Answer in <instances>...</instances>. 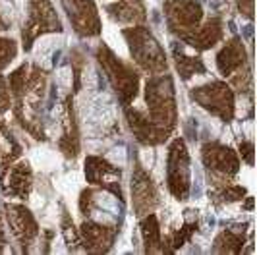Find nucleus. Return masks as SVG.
I'll return each instance as SVG.
<instances>
[{"instance_id":"7","label":"nucleus","mask_w":257,"mask_h":255,"mask_svg":"<svg viewBox=\"0 0 257 255\" xmlns=\"http://www.w3.org/2000/svg\"><path fill=\"white\" fill-rule=\"evenodd\" d=\"M168 27L178 33V37L199 26L203 18V8L197 0H165Z\"/></svg>"},{"instance_id":"6","label":"nucleus","mask_w":257,"mask_h":255,"mask_svg":"<svg viewBox=\"0 0 257 255\" xmlns=\"http://www.w3.org/2000/svg\"><path fill=\"white\" fill-rule=\"evenodd\" d=\"M60 20L54 12V6L51 0H31L29 2V16H27V24L24 27V47L31 49L33 41L45 33L52 31H60Z\"/></svg>"},{"instance_id":"15","label":"nucleus","mask_w":257,"mask_h":255,"mask_svg":"<svg viewBox=\"0 0 257 255\" xmlns=\"http://www.w3.org/2000/svg\"><path fill=\"white\" fill-rule=\"evenodd\" d=\"M126 122H128L130 132L136 136V140L142 145H147V147L149 145H159L168 138L165 132H161L155 126L149 116L140 112L138 108H126Z\"/></svg>"},{"instance_id":"10","label":"nucleus","mask_w":257,"mask_h":255,"mask_svg":"<svg viewBox=\"0 0 257 255\" xmlns=\"http://www.w3.org/2000/svg\"><path fill=\"white\" fill-rule=\"evenodd\" d=\"M85 176H87V182L110 191L118 199L122 197V172L108 161H104L103 157H87Z\"/></svg>"},{"instance_id":"17","label":"nucleus","mask_w":257,"mask_h":255,"mask_svg":"<svg viewBox=\"0 0 257 255\" xmlns=\"http://www.w3.org/2000/svg\"><path fill=\"white\" fill-rule=\"evenodd\" d=\"M244 64H245L244 43L238 37L230 39V41L222 47V51L219 52V56H217V66H219L220 74L230 77V76H234L238 70H242Z\"/></svg>"},{"instance_id":"1","label":"nucleus","mask_w":257,"mask_h":255,"mask_svg":"<svg viewBox=\"0 0 257 255\" xmlns=\"http://www.w3.org/2000/svg\"><path fill=\"white\" fill-rule=\"evenodd\" d=\"M145 101L151 122L168 136L176 126V93L172 77L157 74L151 79H147Z\"/></svg>"},{"instance_id":"28","label":"nucleus","mask_w":257,"mask_h":255,"mask_svg":"<svg viewBox=\"0 0 257 255\" xmlns=\"http://www.w3.org/2000/svg\"><path fill=\"white\" fill-rule=\"evenodd\" d=\"M238 10L240 14H244L245 18L253 16V0H238Z\"/></svg>"},{"instance_id":"21","label":"nucleus","mask_w":257,"mask_h":255,"mask_svg":"<svg viewBox=\"0 0 257 255\" xmlns=\"http://www.w3.org/2000/svg\"><path fill=\"white\" fill-rule=\"evenodd\" d=\"M20 145L14 140V136L10 134V130L0 122V170L6 168L8 165H12L14 161L20 159Z\"/></svg>"},{"instance_id":"19","label":"nucleus","mask_w":257,"mask_h":255,"mask_svg":"<svg viewBox=\"0 0 257 255\" xmlns=\"http://www.w3.org/2000/svg\"><path fill=\"white\" fill-rule=\"evenodd\" d=\"M60 149L66 157H76L79 151V140H77V128L74 122V110H72V104L70 99L66 101V116H64V134L58 141Z\"/></svg>"},{"instance_id":"12","label":"nucleus","mask_w":257,"mask_h":255,"mask_svg":"<svg viewBox=\"0 0 257 255\" xmlns=\"http://www.w3.org/2000/svg\"><path fill=\"white\" fill-rule=\"evenodd\" d=\"M2 178H0V186L4 195L8 197H18V199H26L31 191L33 186V172L31 166L26 161H20L12 165H8L6 168H2Z\"/></svg>"},{"instance_id":"9","label":"nucleus","mask_w":257,"mask_h":255,"mask_svg":"<svg viewBox=\"0 0 257 255\" xmlns=\"http://www.w3.org/2000/svg\"><path fill=\"white\" fill-rule=\"evenodd\" d=\"M203 165L211 170V174L220 176V178H232L238 170H240V159L238 155L232 151L230 147L222 145V143H207L203 145Z\"/></svg>"},{"instance_id":"25","label":"nucleus","mask_w":257,"mask_h":255,"mask_svg":"<svg viewBox=\"0 0 257 255\" xmlns=\"http://www.w3.org/2000/svg\"><path fill=\"white\" fill-rule=\"evenodd\" d=\"M62 234H64V240L70 247H76L77 243H79V230H76L72 218H70V215L66 211L64 215H62Z\"/></svg>"},{"instance_id":"14","label":"nucleus","mask_w":257,"mask_h":255,"mask_svg":"<svg viewBox=\"0 0 257 255\" xmlns=\"http://www.w3.org/2000/svg\"><path fill=\"white\" fill-rule=\"evenodd\" d=\"M116 234H118L116 226L101 224L95 220H85L79 228V242L91 253H106L110 245L114 243Z\"/></svg>"},{"instance_id":"8","label":"nucleus","mask_w":257,"mask_h":255,"mask_svg":"<svg viewBox=\"0 0 257 255\" xmlns=\"http://www.w3.org/2000/svg\"><path fill=\"white\" fill-rule=\"evenodd\" d=\"M60 2L79 35L93 37L101 33V20L93 0H60Z\"/></svg>"},{"instance_id":"29","label":"nucleus","mask_w":257,"mask_h":255,"mask_svg":"<svg viewBox=\"0 0 257 255\" xmlns=\"http://www.w3.org/2000/svg\"><path fill=\"white\" fill-rule=\"evenodd\" d=\"M4 245H6V228H4V224L0 220V251H2Z\"/></svg>"},{"instance_id":"20","label":"nucleus","mask_w":257,"mask_h":255,"mask_svg":"<svg viewBox=\"0 0 257 255\" xmlns=\"http://www.w3.org/2000/svg\"><path fill=\"white\" fill-rule=\"evenodd\" d=\"M142 236L147 253H159L161 251V226L153 213L145 215L142 220Z\"/></svg>"},{"instance_id":"11","label":"nucleus","mask_w":257,"mask_h":255,"mask_svg":"<svg viewBox=\"0 0 257 255\" xmlns=\"http://www.w3.org/2000/svg\"><path fill=\"white\" fill-rule=\"evenodd\" d=\"M132 203L138 217L153 213L159 205L153 180L149 178V174L140 165L134 168V176H132Z\"/></svg>"},{"instance_id":"4","label":"nucleus","mask_w":257,"mask_h":255,"mask_svg":"<svg viewBox=\"0 0 257 255\" xmlns=\"http://www.w3.org/2000/svg\"><path fill=\"white\" fill-rule=\"evenodd\" d=\"M167 184L170 193L176 199H188L192 188V170H190V155L184 140H174L168 147L167 157Z\"/></svg>"},{"instance_id":"16","label":"nucleus","mask_w":257,"mask_h":255,"mask_svg":"<svg viewBox=\"0 0 257 255\" xmlns=\"http://www.w3.org/2000/svg\"><path fill=\"white\" fill-rule=\"evenodd\" d=\"M180 39L197 51H207V49L215 47L222 39V24L217 18H211L203 26H195L192 31L180 35Z\"/></svg>"},{"instance_id":"5","label":"nucleus","mask_w":257,"mask_h":255,"mask_svg":"<svg viewBox=\"0 0 257 255\" xmlns=\"http://www.w3.org/2000/svg\"><path fill=\"white\" fill-rule=\"evenodd\" d=\"M192 99L211 114L219 116L222 122H230L234 118V91L230 89V85L222 81H211L193 89Z\"/></svg>"},{"instance_id":"22","label":"nucleus","mask_w":257,"mask_h":255,"mask_svg":"<svg viewBox=\"0 0 257 255\" xmlns=\"http://www.w3.org/2000/svg\"><path fill=\"white\" fill-rule=\"evenodd\" d=\"M174 62H176V70L180 72V76L184 77V79L205 72V66L201 62V58L190 56V54L182 52L178 47H174Z\"/></svg>"},{"instance_id":"27","label":"nucleus","mask_w":257,"mask_h":255,"mask_svg":"<svg viewBox=\"0 0 257 255\" xmlns=\"http://www.w3.org/2000/svg\"><path fill=\"white\" fill-rule=\"evenodd\" d=\"M240 155L245 159L247 165H253V145L251 143H240Z\"/></svg>"},{"instance_id":"18","label":"nucleus","mask_w":257,"mask_h":255,"mask_svg":"<svg viewBox=\"0 0 257 255\" xmlns=\"http://www.w3.org/2000/svg\"><path fill=\"white\" fill-rule=\"evenodd\" d=\"M106 10H108V16L120 24L138 26L145 20V8L140 0H118L114 4H110Z\"/></svg>"},{"instance_id":"13","label":"nucleus","mask_w":257,"mask_h":255,"mask_svg":"<svg viewBox=\"0 0 257 255\" xmlns=\"http://www.w3.org/2000/svg\"><path fill=\"white\" fill-rule=\"evenodd\" d=\"M6 211V220L8 226L12 230L14 238L24 245H29L39 236V224L35 217L31 215V211L24 205L10 203L4 207Z\"/></svg>"},{"instance_id":"23","label":"nucleus","mask_w":257,"mask_h":255,"mask_svg":"<svg viewBox=\"0 0 257 255\" xmlns=\"http://www.w3.org/2000/svg\"><path fill=\"white\" fill-rule=\"evenodd\" d=\"M244 247V236L234 234L232 230H224L220 232L215 240V251L217 253H228V255H238Z\"/></svg>"},{"instance_id":"3","label":"nucleus","mask_w":257,"mask_h":255,"mask_svg":"<svg viewBox=\"0 0 257 255\" xmlns=\"http://www.w3.org/2000/svg\"><path fill=\"white\" fill-rule=\"evenodd\" d=\"M97 58L99 64L103 68L104 76L110 81L112 89L118 95V101L122 102L124 106H128L130 102L136 99L138 89H140V76L138 72L128 66L126 62H122L120 58H116V54L108 47L101 45L97 49Z\"/></svg>"},{"instance_id":"2","label":"nucleus","mask_w":257,"mask_h":255,"mask_svg":"<svg viewBox=\"0 0 257 255\" xmlns=\"http://www.w3.org/2000/svg\"><path fill=\"white\" fill-rule=\"evenodd\" d=\"M122 35L128 41L130 52L134 62L142 70L149 74H163L167 70V54L165 49L159 45V41L153 37V33L143 26H134L122 31Z\"/></svg>"},{"instance_id":"26","label":"nucleus","mask_w":257,"mask_h":255,"mask_svg":"<svg viewBox=\"0 0 257 255\" xmlns=\"http://www.w3.org/2000/svg\"><path fill=\"white\" fill-rule=\"evenodd\" d=\"M10 108V89L4 81V77L0 76V112Z\"/></svg>"},{"instance_id":"24","label":"nucleus","mask_w":257,"mask_h":255,"mask_svg":"<svg viewBox=\"0 0 257 255\" xmlns=\"http://www.w3.org/2000/svg\"><path fill=\"white\" fill-rule=\"evenodd\" d=\"M16 54H18V45L12 39L0 37V72L10 66V62L16 58Z\"/></svg>"},{"instance_id":"30","label":"nucleus","mask_w":257,"mask_h":255,"mask_svg":"<svg viewBox=\"0 0 257 255\" xmlns=\"http://www.w3.org/2000/svg\"><path fill=\"white\" fill-rule=\"evenodd\" d=\"M0 29H6V27H4V20H2V16H0Z\"/></svg>"}]
</instances>
